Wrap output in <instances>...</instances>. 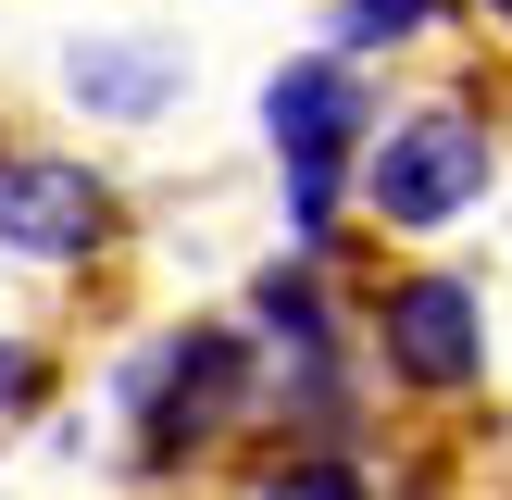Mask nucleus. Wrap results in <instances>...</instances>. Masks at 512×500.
I'll return each instance as SVG.
<instances>
[{"label":"nucleus","instance_id":"0eeeda50","mask_svg":"<svg viewBox=\"0 0 512 500\" xmlns=\"http://www.w3.org/2000/svg\"><path fill=\"white\" fill-rule=\"evenodd\" d=\"M250 500H363V475H350L338 450H313V463H275V475H263Z\"/></svg>","mask_w":512,"mask_h":500},{"label":"nucleus","instance_id":"9d476101","mask_svg":"<svg viewBox=\"0 0 512 500\" xmlns=\"http://www.w3.org/2000/svg\"><path fill=\"white\" fill-rule=\"evenodd\" d=\"M488 13H500V25H512V0H488Z\"/></svg>","mask_w":512,"mask_h":500},{"label":"nucleus","instance_id":"6e6552de","mask_svg":"<svg viewBox=\"0 0 512 500\" xmlns=\"http://www.w3.org/2000/svg\"><path fill=\"white\" fill-rule=\"evenodd\" d=\"M425 25H438V0H338V38H425Z\"/></svg>","mask_w":512,"mask_h":500},{"label":"nucleus","instance_id":"39448f33","mask_svg":"<svg viewBox=\"0 0 512 500\" xmlns=\"http://www.w3.org/2000/svg\"><path fill=\"white\" fill-rule=\"evenodd\" d=\"M0 238L25 263H88L113 238V188L88 163H0Z\"/></svg>","mask_w":512,"mask_h":500},{"label":"nucleus","instance_id":"7ed1b4c3","mask_svg":"<svg viewBox=\"0 0 512 500\" xmlns=\"http://www.w3.org/2000/svg\"><path fill=\"white\" fill-rule=\"evenodd\" d=\"M375 350H388L400 388L425 400H463L475 375H488V313H475L463 275H400L388 300H375Z\"/></svg>","mask_w":512,"mask_h":500},{"label":"nucleus","instance_id":"20e7f679","mask_svg":"<svg viewBox=\"0 0 512 500\" xmlns=\"http://www.w3.org/2000/svg\"><path fill=\"white\" fill-rule=\"evenodd\" d=\"M238 388H250V350L225 338V325H188V338H163V350H150V375H138V450H150V463L200 450L225 413H238Z\"/></svg>","mask_w":512,"mask_h":500},{"label":"nucleus","instance_id":"1a4fd4ad","mask_svg":"<svg viewBox=\"0 0 512 500\" xmlns=\"http://www.w3.org/2000/svg\"><path fill=\"white\" fill-rule=\"evenodd\" d=\"M13 400H38V350H25V338H0V413H13Z\"/></svg>","mask_w":512,"mask_h":500},{"label":"nucleus","instance_id":"f03ea898","mask_svg":"<svg viewBox=\"0 0 512 500\" xmlns=\"http://www.w3.org/2000/svg\"><path fill=\"white\" fill-rule=\"evenodd\" d=\"M363 200H375L388 225H450L463 200H488V125H475V113H413V125H388L375 163H363Z\"/></svg>","mask_w":512,"mask_h":500},{"label":"nucleus","instance_id":"f257e3e1","mask_svg":"<svg viewBox=\"0 0 512 500\" xmlns=\"http://www.w3.org/2000/svg\"><path fill=\"white\" fill-rule=\"evenodd\" d=\"M263 125H275V163H288L300 238H325V213H338V163H350V138H363V88H350V63H288L263 88Z\"/></svg>","mask_w":512,"mask_h":500},{"label":"nucleus","instance_id":"423d86ee","mask_svg":"<svg viewBox=\"0 0 512 500\" xmlns=\"http://www.w3.org/2000/svg\"><path fill=\"white\" fill-rule=\"evenodd\" d=\"M163 88H175V50H125V38L75 50V100H100V113H163Z\"/></svg>","mask_w":512,"mask_h":500}]
</instances>
